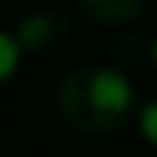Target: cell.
Masks as SVG:
<instances>
[{"label":"cell","instance_id":"1","mask_svg":"<svg viewBox=\"0 0 157 157\" xmlns=\"http://www.w3.org/2000/svg\"><path fill=\"white\" fill-rule=\"evenodd\" d=\"M56 108L63 122L87 136H108L122 129L136 112V91L129 77L105 63L73 67L56 87Z\"/></svg>","mask_w":157,"mask_h":157},{"label":"cell","instance_id":"2","mask_svg":"<svg viewBox=\"0 0 157 157\" xmlns=\"http://www.w3.org/2000/svg\"><path fill=\"white\" fill-rule=\"evenodd\" d=\"M14 39L21 45V52H52L70 39V25L56 11H32L17 21Z\"/></svg>","mask_w":157,"mask_h":157},{"label":"cell","instance_id":"3","mask_svg":"<svg viewBox=\"0 0 157 157\" xmlns=\"http://www.w3.org/2000/svg\"><path fill=\"white\" fill-rule=\"evenodd\" d=\"M77 4L87 17H94L101 25H122V21H133L150 0H77Z\"/></svg>","mask_w":157,"mask_h":157},{"label":"cell","instance_id":"4","mask_svg":"<svg viewBox=\"0 0 157 157\" xmlns=\"http://www.w3.org/2000/svg\"><path fill=\"white\" fill-rule=\"evenodd\" d=\"M21 45H17V39L11 32H4L0 28V91H7L14 84V77H17V70H21Z\"/></svg>","mask_w":157,"mask_h":157},{"label":"cell","instance_id":"5","mask_svg":"<svg viewBox=\"0 0 157 157\" xmlns=\"http://www.w3.org/2000/svg\"><path fill=\"white\" fill-rule=\"evenodd\" d=\"M136 126H140V136H143V140L150 143V147H157V98L136 108Z\"/></svg>","mask_w":157,"mask_h":157},{"label":"cell","instance_id":"6","mask_svg":"<svg viewBox=\"0 0 157 157\" xmlns=\"http://www.w3.org/2000/svg\"><path fill=\"white\" fill-rule=\"evenodd\" d=\"M154 67H157V42H154Z\"/></svg>","mask_w":157,"mask_h":157}]
</instances>
